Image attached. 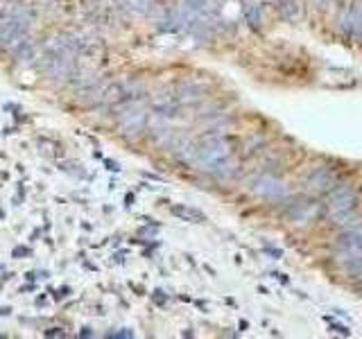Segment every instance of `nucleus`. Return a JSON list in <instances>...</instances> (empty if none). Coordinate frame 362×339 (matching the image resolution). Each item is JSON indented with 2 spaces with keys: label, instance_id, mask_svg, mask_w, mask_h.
<instances>
[{
  "label": "nucleus",
  "instance_id": "1",
  "mask_svg": "<svg viewBox=\"0 0 362 339\" xmlns=\"http://www.w3.org/2000/svg\"><path fill=\"white\" fill-rule=\"evenodd\" d=\"M195 163H199L213 177H229L233 172V156L229 150V143L224 138H206L195 147Z\"/></svg>",
  "mask_w": 362,
  "mask_h": 339
},
{
  "label": "nucleus",
  "instance_id": "10",
  "mask_svg": "<svg viewBox=\"0 0 362 339\" xmlns=\"http://www.w3.org/2000/svg\"><path fill=\"white\" fill-rule=\"evenodd\" d=\"M340 247H344L346 251H362V228L360 231H353V233H346L340 238Z\"/></svg>",
  "mask_w": 362,
  "mask_h": 339
},
{
  "label": "nucleus",
  "instance_id": "2",
  "mask_svg": "<svg viewBox=\"0 0 362 339\" xmlns=\"http://www.w3.org/2000/svg\"><path fill=\"white\" fill-rule=\"evenodd\" d=\"M28 36V21L18 14L0 16V45L18 48Z\"/></svg>",
  "mask_w": 362,
  "mask_h": 339
},
{
  "label": "nucleus",
  "instance_id": "8",
  "mask_svg": "<svg viewBox=\"0 0 362 339\" xmlns=\"http://www.w3.org/2000/svg\"><path fill=\"white\" fill-rule=\"evenodd\" d=\"M315 211H317V206L312 204V201H301V204H295V208L290 211V219L303 224L315 217Z\"/></svg>",
  "mask_w": 362,
  "mask_h": 339
},
{
  "label": "nucleus",
  "instance_id": "9",
  "mask_svg": "<svg viewBox=\"0 0 362 339\" xmlns=\"http://www.w3.org/2000/svg\"><path fill=\"white\" fill-rule=\"evenodd\" d=\"M172 215L179 217V219H184V222H204L206 217H204V213L197 211V208H193V206H172Z\"/></svg>",
  "mask_w": 362,
  "mask_h": 339
},
{
  "label": "nucleus",
  "instance_id": "5",
  "mask_svg": "<svg viewBox=\"0 0 362 339\" xmlns=\"http://www.w3.org/2000/svg\"><path fill=\"white\" fill-rule=\"evenodd\" d=\"M251 190H254L256 195L265 197V199H281V197L288 195V188L281 184L279 179L269 177V174H263V177L254 179V181H251Z\"/></svg>",
  "mask_w": 362,
  "mask_h": 339
},
{
  "label": "nucleus",
  "instance_id": "3",
  "mask_svg": "<svg viewBox=\"0 0 362 339\" xmlns=\"http://www.w3.org/2000/svg\"><path fill=\"white\" fill-rule=\"evenodd\" d=\"M356 204H358V199H356V195H353V190L340 188L330 195L329 211H330V215H333V219H337V224H342V219H349V217L353 215Z\"/></svg>",
  "mask_w": 362,
  "mask_h": 339
},
{
  "label": "nucleus",
  "instance_id": "12",
  "mask_svg": "<svg viewBox=\"0 0 362 339\" xmlns=\"http://www.w3.org/2000/svg\"><path fill=\"white\" fill-rule=\"evenodd\" d=\"M329 321H330V319H329ZM330 328H333V333L344 335V337H349V335H351V330L346 328V326H340V323H333V321H330Z\"/></svg>",
  "mask_w": 362,
  "mask_h": 339
},
{
  "label": "nucleus",
  "instance_id": "4",
  "mask_svg": "<svg viewBox=\"0 0 362 339\" xmlns=\"http://www.w3.org/2000/svg\"><path fill=\"white\" fill-rule=\"evenodd\" d=\"M118 124H120V131L125 136H138L147 129V113L140 106H129V109H125L120 113Z\"/></svg>",
  "mask_w": 362,
  "mask_h": 339
},
{
  "label": "nucleus",
  "instance_id": "6",
  "mask_svg": "<svg viewBox=\"0 0 362 339\" xmlns=\"http://www.w3.org/2000/svg\"><path fill=\"white\" fill-rule=\"evenodd\" d=\"M340 177L330 170V167H317L315 172L308 177V188L315 190V192H329L337 185Z\"/></svg>",
  "mask_w": 362,
  "mask_h": 339
},
{
  "label": "nucleus",
  "instance_id": "7",
  "mask_svg": "<svg viewBox=\"0 0 362 339\" xmlns=\"http://www.w3.org/2000/svg\"><path fill=\"white\" fill-rule=\"evenodd\" d=\"M342 30L349 36H353V39H362V5L360 2L349 7L346 16L342 18Z\"/></svg>",
  "mask_w": 362,
  "mask_h": 339
},
{
  "label": "nucleus",
  "instance_id": "11",
  "mask_svg": "<svg viewBox=\"0 0 362 339\" xmlns=\"http://www.w3.org/2000/svg\"><path fill=\"white\" fill-rule=\"evenodd\" d=\"M245 18L249 25H258L261 23V7L258 5H245Z\"/></svg>",
  "mask_w": 362,
  "mask_h": 339
}]
</instances>
